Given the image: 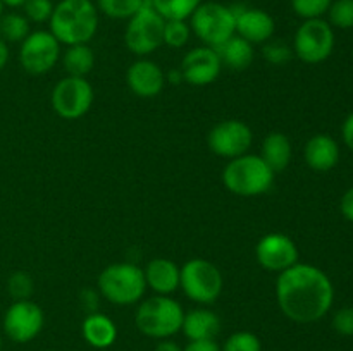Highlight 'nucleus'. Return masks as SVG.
<instances>
[{
    "label": "nucleus",
    "instance_id": "nucleus-2",
    "mask_svg": "<svg viewBox=\"0 0 353 351\" xmlns=\"http://www.w3.org/2000/svg\"><path fill=\"white\" fill-rule=\"evenodd\" d=\"M48 24L59 43H88L99 28V12L92 0H61L54 6Z\"/></svg>",
    "mask_w": 353,
    "mask_h": 351
},
{
    "label": "nucleus",
    "instance_id": "nucleus-11",
    "mask_svg": "<svg viewBox=\"0 0 353 351\" xmlns=\"http://www.w3.org/2000/svg\"><path fill=\"white\" fill-rule=\"evenodd\" d=\"M61 58V43L50 31H33L21 41L19 62L33 76L50 71Z\"/></svg>",
    "mask_w": 353,
    "mask_h": 351
},
{
    "label": "nucleus",
    "instance_id": "nucleus-4",
    "mask_svg": "<svg viewBox=\"0 0 353 351\" xmlns=\"http://www.w3.org/2000/svg\"><path fill=\"white\" fill-rule=\"evenodd\" d=\"M183 306L171 296H150L138 305L134 323L141 334L154 339H169L181 330Z\"/></svg>",
    "mask_w": 353,
    "mask_h": 351
},
{
    "label": "nucleus",
    "instance_id": "nucleus-8",
    "mask_svg": "<svg viewBox=\"0 0 353 351\" xmlns=\"http://www.w3.org/2000/svg\"><path fill=\"white\" fill-rule=\"evenodd\" d=\"M165 19L154 9V6H143L130 19L124 33L128 50L134 55H150L164 43Z\"/></svg>",
    "mask_w": 353,
    "mask_h": 351
},
{
    "label": "nucleus",
    "instance_id": "nucleus-23",
    "mask_svg": "<svg viewBox=\"0 0 353 351\" xmlns=\"http://www.w3.org/2000/svg\"><path fill=\"white\" fill-rule=\"evenodd\" d=\"M261 157L274 174L285 171L292 160V143H290L288 136L279 131L269 133L262 141Z\"/></svg>",
    "mask_w": 353,
    "mask_h": 351
},
{
    "label": "nucleus",
    "instance_id": "nucleus-24",
    "mask_svg": "<svg viewBox=\"0 0 353 351\" xmlns=\"http://www.w3.org/2000/svg\"><path fill=\"white\" fill-rule=\"evenodd\" d=\"M62 65L68 76H76V78H86L93 71L95 65V55L88 47V43L69 45L68 50L62 55Z\"/></svg>",
    "mask_w": 353,
    "mask_h": 351
},
{
    "label": "nucleus",
    "instance_id": "nucleus-32",
    "mask_svg": "<svg viewBox=\"0 0 353 351\" xmlns=\"http://www.w3.org/2000/svg\"><path fill=\"white\" fill-rule=\"evenodd\" d=\"M331 2L333 0H292V7L303 19H317L327 12Z\"/></svg>",
    "mask_w": 353,
    "mask_h": 351
},
{
    "label": "nucleus",
    "instance_id": "nucleus-19",
    "mask_svg": "<svg viewBox=\"0 0 353 351\" xmlns=\"http://www.w3.org/2000/svg\"><path fill=\"white\" fill-rule=\"evenodd\" d=\"M147 288L155 291L157 295L169 296L179 288V275L181 267L169 258H154L143 268Z\"/></svg>",
    "mask_w": 353,
    "mask_h": 351
},
{
    "label": "nucleus",
    "instance_id": "nucleus-5",
    "mask_svg": "<svg viewBox=\"0 0 353 351\" xmlns=\"http://www.w3.org/2000/svg\"><path fill=\"white\" fill-rule=\"evenodd\" d=\"M99 289L103 298L114 305H134L147 291L143 268L128 262L109 265L100 272Z\"/></svg>",
    "mask_w": 353,
    "mask_h": 351
},
{
    "label": "nucleus",
    "instance_id": "nucleus-18",
    "mask_svg": "<svg viewBox=\"0 0 353 351\" xmlns=\"http://www.w3.org/2000/svg\"><path fill=\"white\" fill-rule=\"evenodd\" d=\"M307 165L317 172L331 171L340 162V147L330 134H316L310 138L303 148Z\"/></svg>",
    "mask_w": 353,
    "mask_h": 351
},
{
    "label": "nucleus",
    "instance_id": "nucleus-31",
    "mask_svg": "<svg viewBox=\"0 0 353 351\" xmlns=\"http://www.w3.org/2000/svg\"><path fill=\"white\" fill-rule=\"evenodd\" d=\"M221 351H262V344L254 332L240 330L228 337Z\"/></svg>",
    "mask_w": 353,
    "mask_h": 351
},
{
    "label": "nucleus",
    "instance_id": "nucleus-3",
    "mask_svg": "<svg viewBox=\"0 0 353 351\" xmlns=\"http://www.w3.org/2000/svg\"><path fill=\"white\" fill-rule=\"evenodd\" d=\"M274 182V172L261 155L245 153L231 158L223 171V184L238 196H259L269 191Z\"/></svg>",
    "mask_w": 353,
    "mask_h": 351
},
{
    "label": "nucleus",
    "instance_id": "nucleus-10",
    "mask_svg": "<svg viewBox=\"0 0 353 351\" xmlns=\"http://www.w3.org/2000/svg\"><path fill=\"white\" fill-rule=\"evenodd\" d=\"M93 88L86 78L68 76L55 85L52 92V107L59 117L74 120L85 116L93 103Z\"/></svg>",
    "mask_w": 353,
    "mask_h": 351
},
{
    "label": "nucleus",
    "instance_id": "nucleus-21",
    "mask_svg": "<svg viewBox=\"0 0 353 351\" xmlns=\"http://www.w3.org/2000/svg\"><path fill=\"white\" fill-rule=\"evenodd\" d=\"M81 332L86 343L93 348H99V350L112 346L117 339V327L112 322V319L97 312L90 313L83 320Z\"/></svg>",
    "mask_w": 353,
    "mask_h": 351
},
{
    "label": "nucleus",
    "instance_id": "nucleus-22",
    "mask_svg": "<svg viewBox=\"0 0 353 351\" xmlns=\"http://www.w3.org/2000/svg\"><path fill=\"white\" fill-rule=\"evenodd\" d=\"M214 50L219 55L221 64L233 71H243V69L250 67V64L254 62V45L238 34H233L230 40H226Z\"/></svg>",
    "mask_w": 353,
    "mask_h": 351
},
{
    "label": "nucleus",
    "instance_id": "nucleus-34",
    "mask_svg": "<svg viewBox=\"0 0 353 351\" xmlns=\"http://www.w3.org/2000/svg\"><path fill=\"white\" fill-rule=\"evenodd\" d=\"M262 55H264L269 64L283 65L293 57V48H290L283 41H271V43L262 48Z\"/></svg>",
    "mask_w": 353,
    "mask_h": 351
},
{
    "label": "nucleus",
    "instance_id": "nucleus-39",
    "mask_svg": "<svg viewBox=\"0 0 353 351\" xmlns=\"http://www.w3.org/2000/svg\"><path fill=\"white\" fill-rule=\"evenodd\" d=\"M155 351H183L179 348V344H176L174 341H169V339H162L161 343L155 346Z\"/></svg>",
    "mask_w": 353,
    "mask_h": 351
},
{
    "label": "nucleus",
    "instance_id": "nucleus-15",
    "mask_svg": "<svg viewBox=\"0 0 353 351\" xmlns=\"http://www.w3.org/2000/svg\"><path fill=\"white\" fill-rule=\"evenodd\" d=\"M223 64L212 47H196L190 50L181 61V76L193 86H207L217 79Z\"/></svg>",
    "mask_w": 353,
    "mask_h": 351
},
{
    "label": "nucleus",
    "instance_id": "nucleus-42",
    "mask_svg": "<svg viewBox=\"0 0 353 351\" xmlns=\"http://www.w3.org/2000/svg\"><path fill=\"white\" fill-rule=\"evenodd\" d=\"M2 14H3V3L0 2V17H2Z\"/></svg>",
    "mask_w": 353,
    "mask_h": 351
},
{
    "label": "nucleus",
    "instance_id": "nucleus-13",
    "mask_svg": "<svg viewBox=\"0 0 353 351\" xmlns=\"http://www.w3.org/2000/svg\"><path fill=\"white\" fill-rule=\"evenodd\" d=\"M254 141L252 129L238 119L221 120L209 131L207 143L216 155L223 158H236L248 153Z\"/></svg>",
    "mask_w": 353,
    "mask_h": 351
},
{
    "label": "nucleus",
    "instance_id": "nucleus-12",
    "mask_svg": "<svg viewBox=\"0 0 353 351\" xmlns=\"http://www.w3.org/2000/svg\"><path fill=\"white\" fill-rule=\"evenodd\" d=\"M43 310L31 299L14 301L3 315V332L14 343H30L43 329Z\"/></svg>",
    "mask_w": 353,
    "mask_h": 351
},
{
    "label": "nucleus",
    "instance_id": "nucleus-29",
    "mask_svg": "<svg viewBox=\"0 0 353 351\" xmlns=\"http://www.w3.org/2000/svg\"><path fill=\"white\" fill-rule=\"evenodd\" d=\"M330 24L340 30L353 28V0H333L327 9Z\"/></svg>",
    "mask_w": 353,
    "mask_h": 351
},
{
    "label": "nucleus",
    "instance_id": "nucleus-17",
    "mask_svg": "<svg viewBox=\"0 0 353 351\" xmlns=\"http://www.w3.org/2000/svg\"><path fill=\"white\" fill-rule=\"evenodd\" d=\"M126 83L131 92L141 98H154L164 89L165 74L154 61L140 58L126 72Z\"/></svg>",
    "mask_w": 353,
    "mask_h": 351
},
{
    "label": "nucleus",
    "instance_id": "nucleus-7",
    "mask_svg": "<svg viewBox=\"0 0 353 351\" xmlns=\"http://www.w3.org/2000/svg\"><path fill=\"white\" fill-rule=\"evenodd\" d=\"M190 28L207 47H219L234 34L233 9L217 2L200 3L190 17Z\"/></svg>",
    "mask_w": 353,
    "mask_h": 351
},
{
    "label": "nucleus",
    "instance_id": "nucleus-14",
    "mask_svg": "<svg viewBox=\"0 0 353 351\" xmlns=\"http://www.w3.org/2000/svg\"><path fill=\"white\" fill-rule=\"evenodd\" d=\"M255 258L262 268L281 274L283 270L299 264V248L286 234L271 233L261 237L257 243Z\"/></svg>",
    "mask_w": 353,
    "mask_h": 351
},
{
    "label": "nucleus",
    "instance_id": "nucleus-6",
    "mask_svg": "<svg viewBox=\"0 0 353 351\" xmlns=\"http://www.w3.org/2000/svg\"><path fill=\"white\" fill-rule=\"evenodd\" d=\"M223 274L219 268L203 258H192L181 267L179 288L190 299L200 305H210L223 292Z\"/></svg>",
    "mask_w": 353,
    "mask_h": 351
},
{
    "label": "nucleus",
    "instance_id": "nucleus-43",
    "mask_svg": "<svg viewBox=\"0 0 353 351\" xmlns=\"http://www.w3.org/2000/svg\"><path fill=\"white\" fill-rule=\"evenodd\" d=\"M0 350H2V336H0Z\"/></svg>",
    "mask_w": 353,
    "mask_h": 351
},
{
    "label": "nucleus",
    "instance_id": "nucleus-25",
    "mask_svg": "<svg viewBox=\"0 0 353 351\" xmlns=\"http://www.w3.org/2000/svg\"><path fill=\"white\" fill-rule=\"evenodd\" d=\"M30 34V21L24 14L9 12L0 17V38L7 43H21Z\"/></svg>",
    "mask_w": 353,
    "mask_h": 351
},
{
    "label": "nucleus",
    "instance_id": "nucleus-41",
    "mask_svg": "<svg viewBox=\"0 0 353 351\" xmlns=\"http://www.w3.org/2000/svg\"><path fill=\"white\" fill-rule=\"evenodd\" d=\"M7 7H23L26 0H0Z\"/></svg>",
    "mask_w": 353,
    "mask_h": 351
},
{
    "label": "nucleus",
    "instance_id": "nucleus-37",
    "mask_svg": "<svg viewBox=\"0 0 353 351\" xmlns=\"http://www.w3.org/2000/svg\"><path fill=\"white\" fill-rule=\"evenodd\" d=\"M340 209L345 219L350 220L353 224V188L348 189V191L343 195V198H341V203H340Z\"/></svg>",
    "mask_w": 353,
    "mask_h": 351
},
{
    "label": "nucleus",
    "instance_id": "nucleus-36",
    "mask_svg": "<svg viewBox=\"0 0 353 351\" xmlns=\"http://www.w3.org/2000/svg\"><path fill=\"white\" fill-rule=\"evenodd\" d=\"M183 351H221V346L216 343V339L205 341H190Z\"/></svg>",
    "mask_w": 353,
    "mask_h": 351
},
{
    "label": "nucleus",
    "instance_id": "nucleus-40",
    "mask_svg": "<svg viewBox=\"0 0 353 351\" xmlns=\"http://www.w3.org/2000/svg\"><path fill=\"white\" fill-rule=\"evenodd\" d=\"M7 62H9V45L0 38V71L6 67Z\"/></svg>",
    "mask_w": 353,
    "mask_h": 351
},
{
    "label": "nucleus",
    "instance_id": "nucleus-33",
    "mask_svg": "<svg viewBox=\"0 0 353 351\" xmlns=\"http://www.w3.org/2000/svg\"><path fill=\"white\" fill-rule=\"evenodd\" d=\"M23 9L28 21L45 23V21H50L52 12H54V3H52V0H26Z\"/></svg>",
    "mask_w": 353,
    "mask_h": 351
},
{
    "label": "nucleus",
    "instance_id": "nucleus-30",
    "mask_svg": "<svg viewBox=\"0 0 353 351\" xmlns=\"http://www.w3.org/2000/svg\"><path fill=\"white\" fill-rule=\"evenodd\" d=\"M7 291L12 296L14 301L30 299L34 291V282L30 274H26L23 270H17L14 274H10V277L7 279Z\"/></svg>",
    "mask_w": 353,
    "mask_h": 351
},
{
    "label": "nucleus",
    "instance_id": "nucleus-35",
    "mask_svg": "<svg viewBox=\"0 0 353 351\" xmlns=\"http://www.w3.org/2000/svg\"><path fill=\"white\" fill-rule=\"evenodd\" d=\"M333 327L343 336H353V306H345L334 313Z\"/></svg>",
    "mask_w": 353,
    "mask_h": 351
},
{
    "label": "nucleus",
    "instance_id": "nucleus-28",
    "mask_svg": "<svg viewBox=\"0 0 353 351\" xmlns=\"http://www.w3.org/2000/svg\"><path fill=\"white\" fill-rule=\"evenodd\" d=\"M192 28L186 21L169 19L164 23V43L172 48H181L188 43Z\"/></svg>",
    "mask_w": 353,
    "mask_h": 351
},
{
    "label": "nucleus",
    "instance_id": "nucleus-1",
    "mask_svg": "<svg viewBox=\"0 0 353 351\" xmlns=\"http://www.w3.org/2000/svg\"><path fill=\"white\" fill-rule=\"evenodd\" d=\"M276 298L281 312L299 323L317 322L333 306L334 288L326 272L310 264H295L278 275Z\"/></svg>",
    "mask_w": 353,
    "mask_h": 351
},
{
    "label": "nucleus",
    "instance_id": "nucleus-38",
    "mask_svg": "<svg viewBox=\"0 0 353 351\" xmlns=\"http://www.w3.org/2000/svg\"><path fill=\"white\" fill-rule=\"evenodd\" d=\"M341 136H343L345 145L353 151V112L345 119L343 126H341Z\"/></svg>",
    "mask_w": 353,
    "mask_h": 351
},
{
    "label": "nucleus",
    "instance_id": "nucleus-26",
    "mask_svg": "<svg viewBox=\"0 0 353 351\" xmlns=\"http://www.w3.org/2000/svg\"><path fill=\"white\" fill-rule=\"evenodd\" d=\"M200 3H202V0H152L154 9L157 10L165 21L190 19Z\"/></svg>",
    "mask_w": 353,
    "mask_h": 351
},
{
    "label": "nucleus",
    "instance_id": "nucleus-9",
    "mask_svg": "<svg viewBox=\"0 0 353 351\" xmlns=\"http://www.w3.org/2000/svg\"><path fill=\"white\" fill-rule=\"evenodd\" d=\"M334 48V31L327 21L305 19L293 38V54L305 64H321Z\"/></svg>",
    "mask_w": 353,
    "mask_h": 351
},
{
    "label": "nucleus",
    "instance_id": "nucleus-16",
    "mask_svg": "<svg viewBox=\"0 0 353 351\" xmlns=\"http://www.w3.org/2000/svg\"><path fill=\"white\" fill-rule=\"evenodd\" d=\"M234 14V34L254 43H265L274 34V19L271 14L252 7H231Z\"/></svg>",
    "mask_w": 353,
    "mask_h": 351
},
{
    "label": "nucleus",
    "instance_id": "nucleus-27",
    "mask_svg": "<svg viewBox=\"0 0 353 351\" xmlns=\"http://www.w3.org/2000/svg\"><path fill=\"white\" fill-rule=\"evenodd\" d=\"M145 0H99V9L112 19H131Z\"/></svg>",
    "mask_w": 353,
    "mask_h": 351
},
{
    "label": "nucleus",
    "instance_id": "nucleus-20",
    "mask_svg": "<svg viewBox=\"0 0 353 351\" xmlns=\"http://www.w3.org/2000/svg\"><path fill=\"white\" fill-rule=\"evenodd\" d=\"M181 330L190 341L216 339L221 330V320L212 310L195 308L185 313Z\"/></svg>",
    "mask_w": 353,
    "mask_h": 351
}]
</instances>
